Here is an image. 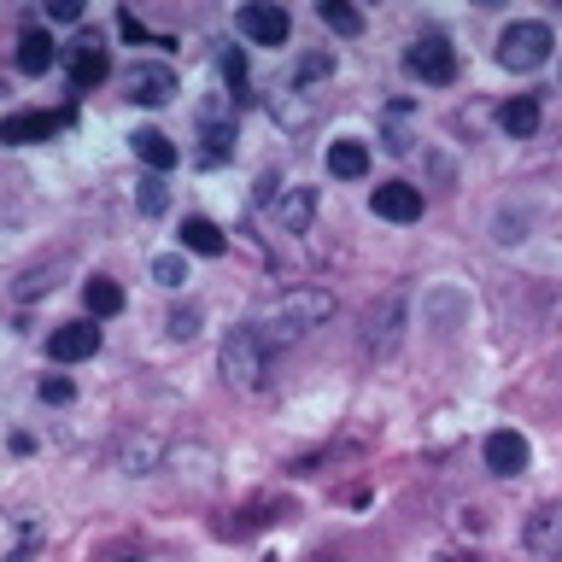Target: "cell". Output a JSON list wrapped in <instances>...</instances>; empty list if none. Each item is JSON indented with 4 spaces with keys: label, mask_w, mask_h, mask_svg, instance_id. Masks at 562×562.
<instances>
[{
    "label": "cell",
    "mask_w": 562,
    "mask_h": 562,
    "mask_svg": "<svg viewBox=\"0 0 562 562\" xmlns=\"http://www.w3.org/2000/svg\"><path fill=\"white\" fill-rule=\"evenodd\" d=\"M123 100H135V105H170L176 100V70L170 65H153V59H140L123 70Z\"/></svg>",
    "instance_id": "6"
},
{
    "label": "cell",
    "mask_w": 562,
    "mask_h": 562,
    "mask_svg": "<svg viewBox=\"0 0 562 562\" xmlns=\"http://www.w3.org/2000/svg\"><path fill=\"white\" fill-rule=\"evenodd\" d=\"M59 130H65L59 112H12V117H0V147H35V140H47Z\"/></svg>",
    "instance_id": "8"
},
{
    "label": "cell",
    "mask_w": 562,
    "mask_h": 562,
    "mask_svg": "<svg viewBox=\"0 0 562 562\" xmlns=\"http://www.w3.org/2000/svg\"><path fill=\"white\" fill-rule=\"evenodd\" d=\"M117 562H140V557H117Z\"/></svg>",
    "instance_id": "32"
},
{
    "label": "cell",
    "mask_w": 562,
    "mask_h": 562,
    "mask_svg": "<svg viewBox=\"0 0 562 562\" xmlns=\"http://www.w3.org/2000/svg\"><path fill=\"white\" fill-rule=\"evenodd\" d=\"M130 147H135L140 165H153V170H176V158H182V153H176V140H170L165 130H135V135H130Z\"/></svg>",
    "instance_id": "17"
},
{
    "label": "cell",
    "mask_w": 562,
    "mask_h": 562,
    "mask_svg": "<svg viewBox=\"0 0 562 562\" xmlns=\"http://www.w3.org/2000/svg\"><path fill=\"white\" fill-rule=\"evenodd\" d=\"M217 369H223L228 386H246V393H258V386H263V375H270V346H263L258 334H252V323L223 334Z\"/></svg>",
    "instance_id": "2"
},
{
    "label": "cell",
    "mask_w": 562,
    "mask_h": 562,
    "mask_svg": "<svg viewBox=\"0 0 562 562\" xmlns=\"http://www.w3.org/2000/svg\"><path fill=\"white\" fill-rule=\"evenodd\" d=\"M369 205H375V217H386V223H416L422 217V188L416 182H381L369 193Z\"/></svg>",
    "instance_id": "12"
},
{
    "label": "cell",
    "mask_w": 562,
    "mask_h": 562,
    "mask_svg": "<svg viewBox=\"0 0 562 562\" xmlns=\"http://www.w3.org/2000/svg\"><path fill=\"white\" fill-rule=\"evenodd\" d=\"M446 562H474V557H446Z\"/></svg>",
    "instance_id": "31"
},
{
    "label": "cell",
    "mask_w": 562,
    "mask_h": 562,
    "mask_svg": "<svg viewBox=\"0 0 562 562\" xmlns=\"http://www.w3.org/2000/svg\"><path fill=\"white\" fill-rule=\"evenodd\" d=\"M53 18H59V24H77V18H82V0H53Z\"/></svg>",
    "instance_id": "29"
},
{
    "label": "cell",
    "mask_w": 562,
    "mask_h": 562,
    "mask_svg": "<svg viewBox=\"0 0 562 562\" xmlns=\"http://www.w3.org/2000/svg\"><path fill=\"white\" fill-rule=\"evenodd\" d=\"M35 393H42V404H70V398H77V386L53 375V381H42V386H35Z\"/></svg>",
    "instance_id": "27"
},
{
    "label": "cell",
    "mask_w": 562,
    "mask_h": 562,
    "mask_svg": "<svg viewBox=\"0 0 562 562\" xmlns=\"http://www.w3.org/2000/svg\"><path fill=\"white\" fill-rule=\"evenodd\" d=\"M65 65H70V88H77V94H88V88H94L105 70H112V59H105V42H100V35H82V42H70Z\"/></svg>",
    "instance_id": "9"
},
{
    "label": "cell",
    "mask_w": 562,
    "mask_h": 562,
    "mask_svg": "<svg viewBox=\"0 0 562 562\" xmlns=\"http://www.w3.org/2000/svg\"><path fill=\"white\" fill-rule=\"evenodd\" d=\"M498 123H504V135H533V130H539V100H533V94H516V100L498 112Z\"/></svg>",
    "instance_id": "20"
},
{
    "label": "cell",
    "mask_w": 562,
    "mask_h": 562,
    "mask_svg": "<svg viewBox=\"0 0 562 562\" xmlns=\"http://www.w3.org/2000/svg\"><path fill=\"white\" fill-rule=\"evenodd\" d=\"M200 140H205V158H228V147H235V117L223 112V100H211L200 112Z\"/></svg>",
    "instance_id": "15"
},
{
    "label": "cell",
    "mask_w": 562,
    "mask_h": 562,
    "mask_svg": "<svg viewBox=\"0 0 562 562\" xmlns=\"http://www.w3.org/2000/svg\"><path fill=\"white\" fill-rule=\"evenodd\" d=\"M53 59H59V42H53L47 30H24V35H18V70H24V77L53 70Z\"/></svg>",
    "instance_id": "16"
},
{
    "label": "cell",
    "mask_w": 562,
    "mask_h": 562,
    "mask_svg": "<svg viewBox=\"0 0 562 562\" xmlns=\"http://www.w3.org/2000/svg\"><path fill=\"white\" fill-rule=\"evenodd\" d=\"M223 77H228V82H235V88L246 82V59H240V53H235V47H228V53H223Z\"/></svg>",
    "instance_id": "28"
},
{
    "label": "cell",
    "mask_w": 562,
    "mask_h": 562,
    "mask_svg": "<svg viewBox=\"0 0 562 562\" xmlns=\"http://www.w3.org/2000/svg\"><path fill=\"white\" fill-rule=\"evenodd\" d=\"M82 299H88V311H94V316H117L123 311V288H117L112 276H94L82 288Z\"/></svg>",
    "instance_id": "21"
},
{
    "label": "cell",
    "mask_w": 562,
    "mask_h": 562,
    "mask_svg": "<svg viewBox=\"0 0 562 562\" xmlns=\"http://www.w3.org/2000/svg\"><path fill=\"white\" fill-rule=\"evenodd\" d=\"M153 281H165V288H182L188 281V252H165L153 263Z\"/></svg>",
    "instance_id": "24"
},
{
    "label": "cell",
    "mask_w": 562,
    "mask_h": 562,
    "mask_svg": "<svg viewBox=\"0 0 562 562\" xmlns=\"http://www.w3.org/2000/svg\"><path fill=\"white\" fill-rule=\"evenodd\" d=\"M200 334V305H176L170 311V340H193Z\"/></svg>",
    "instance_id": "25"
},
{
    "label": "cell",
    "mask_w": 562,
    "mask_h": 562,
    "mask_svg": "<svg viewBox=\"0 0 562 562\" xmlns=\"http://www.w3.org/2000/svg\"><path fill=\"white\" fill-rule=\"evenodd\" d=\"M94 351H100V328L94 323H65V328L47 334V358L53 363H82V358H94Z\"/></svg>",
    "instance_id": "11"
},
{
    "label": "cell",
    "mask_w": 562,
    "mask_h": 562,
    "mask_svg": "<svg viewBox=\"0 0 562 562\" xmlns=\"http://www.w3.org/2000/svg\"><path fill=\"white\" fill-rule=\"evenodd\" d=\"M235 30L258 47H281L293 35V18H288V7H276V0H252V7L235 12Z\"/></svg>",
    "instance_id": "5"
},
{
    "label": "cell",
    "mask_w": 562,
    "mask_h": 562,
    "mask_svg": "<svg viewBox=\"0 0 562 562\" xmlns=\"http://www.w3.org/2000/svg\"><path fill=\"white\" fill-rule=\"evenodd\" d=\"M551 47H557V35H551L544 18H516V24L498 35V65L527 77V70H539L544 59H551Z\"/></svg>",
    "instance_id": "3"
},
{
    "label": "cell",
    "mask_w": 562,
    "mask_h": 562,
    "mask_svg": "<svg viewBox=\"0 0 562 562\" xmlns=\"http://www.w3.org/2000/svg\"><path fill=\"white\" fill-rule=\"evenodd\" d=\"M316 18H323L334 35H358V30H363V12L346 7V0H323V7H316Z\"/></svg>",
    "instance_id": "22"
},
{
    "label": "cell",
    "mask_w": 562,
    "mask_h": 562,
    "mask_svg": "<svg viewBox=\"0 0 562 562\" xmlns=\"http://www.w3.org/2000/svg\"><path fill=\"white\" fill-rule=\"evenodd\" d=\"M481 457H486V469H492V474H504V481H509V474H521L527 463H533V446H527L516 428H498V434H486Z\"/></svg>",
    "instance_id": "7"
},
{
    "label": "cell",
    "mask_w": 562,
    "mask_h": 562,
    "mask_svg": "<svg viewBox=\"0 0 562 562\" xmlns=\"http://www.w3.org/2000/svg\"><path fill=\"white\" fill-rule=\"evenodd\" d=\"M35 539H42V533H35V527H24V544H18L7 562H30V557H35Z\"/></svg>",
    "instance_id": "30"
},
{
    "label": "cell",
    "mask_w": 562,
    "mask_h": 562,
    "mask_svg": "<svg viewBox=\"0 0 562 562\" xmlns=\"http://www.w3.org/2000/svg\"><path fill=\"white\" fill-rule=\"evenodd\" d=\"M135 200H140V211H147V217H158V211L170 205V193H165V182L153 176V182H140V193H135Z\"/></svg>",
    "instance_id": "26"
},
{
    "label": "cell",
    "mask_w": 562,
    "mask_h": 562,
    "mask_svg": "<svg viewBox=\"0 0 562 562\" xmlns=\"http://www.w3.org/2000/svg\"><path fill=\"white\" fill-rule=\"evenodd\" d=\"M334 316V293L328 288H288L281 299H270L258 316H252V334L263 346H293V340H305L311 328H323Z\"/></svg>",
    "instance_id": "1"
},
{
    "label": "cell",
    "mask_w": 562,
    "mask_h": 562,
    "mask_svg": "<svg viewBox=\"0 0 562 562\" xmlns=\"http://www.w3.org/2000/svg\"><path fill=\"white\" fill-rule=\"evenodd\" d=\"M311 217H316V188H288L276 200V228L281 235H305Z\"/></svg>",
    "instance_id": "14"
},
{
    "label": "cell",
    "mask_w": 562,
    "mask_h": 562,
    "mask_svg": "<svg viewBox=\"0 0 562 562\" xmlns=\"http://www.w3.org/2000/svg\"><path fill=\"white\" fill-rule=\"evenodd\" d=\"M521 539H527V551H539V557H562V509H533L521 527Z\"/></svg>",
    "instance_id": "13"
},
{
    "label": "cell",
    "mask_w": 562,
    "mask_h": 562,
    "mask_svg": "<svg viewBox=\"0 0 562 562\" xmlns=\"http://www.w3.org/2000/svg\"><path fill=\"white\" fill-rule=\"evenodd\" d=\"M363 170H369V147H363V140H328V176L358 182Z\"/></svg>",
    "instance_id": "19"
},
{
    "label": "cell",
    "mask_w": 562,
    "mask_h": 562,
    "mask_svg": "<svg viewBox=\"0 0 562 562\" xmlns=\"http://www.w3.org/2000/svg\"><path fill=\"white\" fill-rule=\"evenodd\" d=\"M404 65H411V77L434 82V88L457 82V47L446 42V35H416L411 53H404Z\"/></svg>",
    "instance_id": "4"
},
{
    "label": "cell",
    "mask_w": 562,
    "mask_h": 562,
    "mask_svg": "<svg viewBox=\"0 0 562 562\" xmlns=\"http://www.w3.org/2000/svg\"><path fill=\"white\" fill-rule=\"evenodd\" d=\"M323 77H334V53H305V59H299V88H311V82H323Z\"/></svg>",
    "instance_id": "23"
},
{
    "label": "cell",
    "mask_w": 562,
    "mask_h": 562,
    "mask_svg": "<svg viewBox=\"0 0 562 562\" xmlns=\"http://www.w3.org/2000/svg\"><path fill=\"white\" fill-rule=\"evenodd\" d=\"M398 334H404V293H386L381 311H369L363 346L375 351V358H386V351H398Z\"/></svg>",
    "instance_id": "10"
},
{
    "label": "cell",
    "mask_w": 562,
    "mask_h": 562,
    "mask_svg": "<svg viewBox=\"0 0 562 562\" xmlns=\"http://www.w3.org/2000/svg\"><path fill=\"white\" fill-rule=\"evenodd\" d=\"M182 252L223 258V252H228V240H223V228L211 223V217H188V223H182Z\"/></svg>",
    "instance_id": "18"
}]
</instances>
